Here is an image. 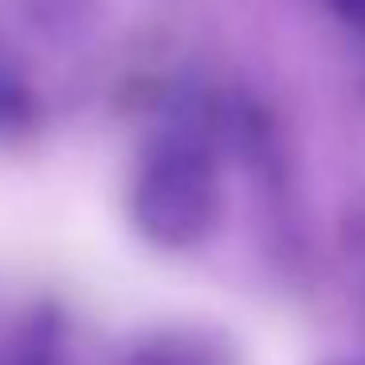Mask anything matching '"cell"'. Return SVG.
Returning <instances> with one entry per match:
<instances>
[{"label": "cell", "instance_id": "cell-1", "mask_svg": "<svg viewBox=\"0 0 365 365\" xmlns=\"http://www.w3.org/2000/svg\"><path fill=\"white\" fill-rule=\"evenodd\" d=\"M220 216V181L200 138H169L142 158L130 185V220L150 244L197 247Z\"/></svg>", "mask_w": 365, "mask_h": 365}, {"label": "cell", "instance_id": "cell-5", "mask_svg": "<svg viewBox=\"0 0 365 365\" xmlns=\"http://www.w3.org/2000/svg\"><path fill=\"white\" fill-rule=\"evenodd\" d=\"M330 9L338 12V16L346 20L349 28L365 32V0H330Z\"/></svg>", "mask_w": 365, "mask_h": 365}, {"label": "cell", "instance_id": "cell-2", "mask_svg": "<svg viewBox=\"0 0 365 365\" xmlns=\"http://www.w3.org/2000/svg\"><path fill=\"white\" fill-rule=\"evenodd\" d=\"M32 118H36V95L24 79V67L0 43V138L24 134L32 126Z\"/></svg>", "mask_w": 365, "mask_h": 365}, {"label": "cell", "instance_id": "cell-3", "mask_svg": "<svg viewBox=\"0 0 365 365\" xmlns=\"http://www.w3.org/2000/svg\"><path fill=\"white\" fill-rule=\"evenodd\" d=\"M28 4H32L36 24H43L56 36L79 32V24L91 16V9H95V0H28Z\"/></svg>", "mask_w": 365, "mask_h": 365}, {"label": "cell", "instance_id": "cell-4", "mask_svg": "<svg viewBox=\"0 0 365 365\" xmlns=\"http://www.w3.org/2000/svg\"><path fill=\"white\" fill-rule=\"evenodd\" d=\"M138 365H212L205 349L185 346V341H161L158 349L138 357Z\"/></svg>", "mask_w": 365, "mask_h": 365}]
</instances>
